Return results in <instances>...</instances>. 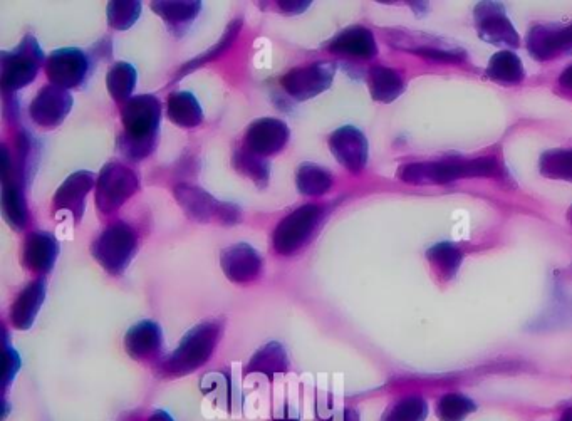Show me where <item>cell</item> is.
I'll return each instance as SVG.
<instances>
[{
	"mask_svg": "<svg viewBox=\"0 0 572 421\" xmlns=\"http://www.w3.org/2000/svg\"><path fill=\"white\" fill-rule=\"evenodd\" d=\"M499 173L495 158L460 160V162L408 163L398 172L400 180L413 185H442L458 178L489 177Z\"/></svg>",
	"mask_w": 572,
	"mask_h": 421,
	"instance_id": "obj_1",
	"label": "cell"
},
{
	"mask_svg": "<svg viewBox=\"0 0 572 421\" xmlns=\"http://www.w3.org/2000/svg\"><path fill=\"white\" fill-rule=\"evenodd\" d=\"M220 339V324L205 323L183 338L182 344L167 361V373L172 376H183L200 368L214 354L215 346Z\"/></svg>",
	"mask_w": 572,
	"mask_h": 421,
	"instance_id": "obj_2",
	"label": "cell"
},
{
	"mask_svg": "<svg viewBox=\"0 0 572 421\" xmlns=\"http://www.w3.org/2000/svg\"><path fill=\"white\" fill-rule=\"evenodd\" d=\"M475 22L482 39L495 46H519V34L515 31L504 7L492 2H484L475 7Z\"/></svg>",
	"mask_w": 572,
	"mask_h": 421,
	"instance_id": "obj_3",
	"label": "cell"
},
{
	"mask_svg": "<svg viewBox=\"0 0 572 421\" xmlns=\"http://www.w3.org/2000/svg\"><path fill=\"white\" fill-rule=\"evenodd\" d=\"M135 249V235L126 225H116L106 230L94 245L99 262L111 272H120L128 264Z\"/></svg>",
	"mask_w": 572,
	"mask_h": 421,
	"instance_id": "obj_4",
	"label": "cell"
},
{
	"mask_svg": "<svg viewBox=\"0 0 572 421\" xmlns=\"http://www.w3.org/2000/svg\"><path fill=\"white\" fill-rule=\"evenodd\" d=\"M527 47L532 56L539 61L572 54V24L571 26L544 24L532 27L527 37Z\"/></svg>",
	"mask_w": 572,
	"mask_h": 421,
	"instance_id": "obj_5",
	"label": "cell"
},
{
	"mask_svg": "<svg viewBox=\"0 0 572 421\" xmlns=\"http://www.w3.org/2000/svg\"><path fill=\"white\" fill-rule=\"evenodd\" d=\"M318 219L319 208L314 205L299 208L297 212L289 215L286 220H282L277 229L274 237L276 249L284 254L299 249L309 239V235L318 224Z\"/></svg>",
	"mask_w": 572,
	"mask_h": 421,
	"instance_id": "obj_6",
	"label": "cell"
},
{
	"mask_svg": "<svg viewBox=\"0 0 572 421\" xmlns=\"http://www.w3.org/2000/svg\"><path fill=\"white\" fill-rule=\"evenodd\" d=\"M160 108L156 99L150 96L133 99L125 111V125L128 136L131 140H136L140 145L141 141L148 140L155 133L158 126V115Z\"/></svg>",
	"mask_w": 572,
	"mask_h": 421,
	"instance_id": "obj_7",
	"label": "cell"
},
{
	"mask_svg": "<svg viewBox=\"0 0 572 421\" xmlns=\"http://www.w3.org/2000/svg\"><path fill=\"white\" fill-rule=\"evenodd\" d=\"M331 148L341 165L349 168L351 172H359L366 165L368 143L361 131L349 128V126L339 130L331 138Z\"/></svg>",
	"mask_w": 572,
	"mask_h": 421,
	"instance_id": "obj_8",
	"label": "cell"
},
{
	"mask_svg": "<svg viewBox=\"0 0 572 421\" xmlns=\"http://www.w3.org/2000/svg\"><path fill=\"white\" fill-rule=\"evenodd\" d=\"M331 78H333V66L316 64L292 71L284 79V86L294 98H311L328 88Z\"/></svg>",
	"mask_w": 572,
	"mask_h": 421,
	"instance_id": "obj_9",
	"label": "cell"
},
{
	"mask_svg": "<svg viewBox=\"0 0 572 421\" xmlns=\"http://www.w3.org/2000/svg\"><path fill=\"white\" fill-rule=\"evenodd\" d=\"M39 51L34 42H26L24 46L19 47L16 54H12L11 58H4V86L17 89L29 84L34 76H36L37 59H39Z\"/></svg>",
	"mask_w": 572,
	"mask_h": 421,
	"instance_id": "obj_10",
	"label": "cell"
},
{
	"mask_svg": "<svg viewBox=\"0 0 572 421\" xmlns=\"http://www.w3.org/2000/svg\"><path fill=\"white\" fill-rule=\"evenodd\" d=\"M136 185L135 175L123 167L106 168L99 180V205L118 207Z\"/></svg>",
	"mask_w": 572,
	"mask_h": 421,
	"instance_id": "obj_11",
	"label": "cell"
},
{
	"mask_svg": "<svg viewBox=\"0 0 572 421\" xmlns=\"http://www.w3.org/2000/svg\"><path fill=\"white\" fill-rule=\"evenodd\" d=\"M88 69L86 58L83 52L73 51V49H64V51L52 54L51 63H49V74L52 81L63 86H74L79 81H83L84 73Z\"/></svg>",
	"mask_w": 572,
	"mask_h": 421,
	"instance_id": "obj_12",
	"label": "cell"
},
{
	"mask_svg": "<svg viewBox=\"0 0 572 421\" xmlns=\"http://www.w3.org/2000/svg\"><path fill=\"white\" fill-rule=\"evenodd\" d=\"M71 106L69 94L59 91V89L47 88L37 96L32 104V118L39 125H58L68 113Z\"/></svg>",
	"mask_w": 572,
	"mask_h": 421,
	"instance_id": "obj_13",
	"label": "cell"
},
{
	"mask_svg": "<svg viewBox=\"0 0 572 421\" xmlns=\"http://www.w3.org/2000/svg\"><path fill=\"white\" fill-rule=\"evenodd\" d=\"M162 348V331L155 323L145 321L131 328L126 336V349L135 359H151L160 353Z\"/></svg>",
	"mask_w": 572,
	"mask_h": 421,
	"instance_id": "obj_14",
	"label": "cell"
},
{
	"mask_svg": "<svg viewBox=\"0 0 572 421\" xmlns=\"http://www.w3.org/2000/svg\"><path fill=\"white\" fill-rule=\"evenodd\" d=\"M331 49L344 56L363 59L373 58L378 51L375 37L364 27H351L348 31L341 32L333 42Z\"/></svg>",
	"mask_w": 572,
	"mask_h": 421,
	"instance_id": "obj_15",
	"label": "cell"
},
{
	"mask_svg": "<svg viewBox=\"0 0 572 421\" xmlns=\"http://www.w3.org/2000/svg\"><path fill=\"white\" fill-rule=\"evenodd\" d=\"M286 140L287 128L277 120L257 121L247 136L250 148L260 153H274L284 146Z\"/></svg>",
	"mask_w": 572,
	"mask_h": 421,
	"instance_id": "obj_16",
	"label": "cell"
},
{
	"mask_svg": "<svg viewBox=\"0 0 572 421\" xmlns=\"http://www.w3.org/2000/svg\"><path fill=\"white\" fill-rule=\"evenodd\" d=\"M224 267L230 279L237 282L249 281L259 272V255L247 245H239L225 254Z\"/></svg>",
	"mask_w": 572,
	"mask_h": 421,
	"instance_id": "obj_17",
	"label": "cell"
},
{
	"mask_svg": "<svg viewBox=\"0 0 572 421\" xmlns=\"http://www.w3.org/2000/svg\"><path fill=\"white\" fill-rule=\"evenodd\" d=\"M487 76L495 83L510 86V84L522 83L526 78V71H524V64L517 54L502 51L490 59Z\"/></svg>",
	"mask_w": 572,
	"mask_h": 421,
	"instance_id": "obj_18",
	"label": "cell"
},
{
	"mask_svg": "<svg viewBox=\"0 0 572 421\" xmlns=\"http://www.w3.org/2000/svg\"><path fill=\"white\" fill-rule=\"evenodd\" d=\"M44 301V282H34L22 292L12 306V324L17 329H29L37 316V309Z\"/></svg>",
	"mask_w": 572,
	"mask_h": 421,
	"instance_id": "obj_19",
	"label": "cell"
},
{
	"mask_svg": "<svg viewBox=\"0 0 572 421\" xmlns=\"http://www.w3.org/2000/svg\"><path fill=\"white\" fill-rule=\"evenodd\" d=\"M370 89L373 98L383 101V103H390L403 93L405 83H403L400 74L393 69L378 66L371 71Z\"/></svg>",
	"mask_w": 572,
	"mask_h": 421,
	"instance_id": "obj_20",
	"label": "cell"
},
{
	"mask_svg": "<svg viewBox=\"0 0 572 421\" xmlns=\"http://www.w3.org/2000/svg\"><path fill=\"white\" fill-rule=\"evenodd\" d=\"M428 260L438 277L443 281H450L457 274L458 267L462 264L463 255L455 245L443 242L435 245L427 252Z\"/></svg>",
	"mask_w": 572,
	"mask_h": 421,
	"instance_id": "obj_21",
	"label": "cell"
},
{
	"mask_svg": "<svg viewBox=\"0 0 572 421\" xmlns=\"http://www.w3.org/2000/svg\"><path fill=\"white\" fill-rule=\"evenodd\" d=\"M428 416V403L423 396H403L385 411L381 421H425Z\"/></svg>",
	"mask_w": 572,
	"mask_h": 421,
	"instance_id": "obj_22",
	"label": "cell"
},
{
	"mask_svg": "<svg viewBox=\"0 0 572 421\" xmlns=\"http://www.w3.org/2000/svg\"><path fill=\"white\" fill-rule=\"evenodd\" d=\"M26 260L34 269L47 271L56 260V242L46 234L32 235L26 242Z\"/></svg>",
	"mask_w": 572,
	"mask_h": 421,
	"instance_id": "obj_23",
	"label": "cell"
},
{
	"mask_svg": "<svg viewBox=\"0 0 572 421\" xmlns=\"http://www.w3.org/2000/svg\"><path fill=\"white\" fill-rule=\"evenodd\" d=\"M437 418L440 421H465L468 415L477 411L474 400L460 393H447L437 403Z\"/></svg>",
	"mask_w": 572,
	"mask_h": 421,
	"instance_id": "obj_24",
	"label": "cell"
},
{
	"mask_svg": "<svg viewBox=\"0 0 572 421\" xmlns=\"http://www.w3.org/2000/svg\"><path fill=\"white\" fill-rule=\"evenodd\" d=\"M287 358L284 349L279 344L272 343L264 349H260L250 361L249 371L264 373L267 376H274L277 373L287 370Z\"/></svg>",
	"mask_w": 572,
	"mask_h": 421,
	"instance_id": "obj_25",
	"label": "cell"
},
{
	"mask_svg": "<svg viewBox=\"0 0 572 421\" xmlns=\"http://www.w3.org/2000/svg\"><path fill=\"white\" fill-rule=\"evenodd\" d=\"M541 173L547 178L572 182V148L546 151L541 156Z\"/></svg>",
	"mask_w": 572,
	"mask_h": 421,
	"instance_id": "obj_26",
	"label": "cell"
},
{
	"mask_svg": "<svg viewBox=\"0 0 572 421\" xmlns=\"http://www.w3.org/2000/svg\"><path fill=\"white\" fill-rule=\"evenodd\" d=\"M170 116L178 125L193 126L198 125L202 113L192 94L178 93L173 94V98L170 99Z\"/></svg>",
	"mask_w": 572,
	"mask_h": 421,
	"instance_id": "obj_27",
	"label": "cell"
},
{
	"mask_svg": "<svg viewBox=\"0 0 572 421\" xmlns=\"http://www.w3.org/2000/svg\"><path fill=\"white\" fill-rule=\"evenodd\" d=\"M299 187L304 193H324L331 187L329 173L318 167H302L299 172Z\"/></svg>",
	"mask_w": 572,
	"mask_h": 421,
	"instance_id": "obj_28",
	"label": "cell"
},
{
	"mask_svg": "<svg viewBox=\"0 0 572 421\" xmlns=\"http://www.w3.org/2000/svg\"><path fill=\"white\" fill-rule=\"evenodd\" d=\"M135 81V71L128 64H116L110 73V78H108L111 93L115 94L116 98H125L126 94L130 93L131 88H133Z\"/></svg>",
	"mask_w": 572,
	"mask_h": 421,
	"instance_id": "obj_29",
	"label": "cell"
},
{
	"mask_svg": "<svg viewBox=\"0 0 572 421\" xmlns=\"http://www.w3.org/2000/svg\"><path fill=\"white\" fill-rule=\"evenodd\" d=\"M4 208H6L9 219L14 220V224L19 225L21 220H24V200L21 195L17 193V188H7L4 192Z\"/></svg>",
	"mask_w": 572,
	"mask_h": 421,
	"instance_id": "obj_30",
	"label": "cell"
},
{
	"mask_svg": "<svg viewBox=\"0 0 572 421\" xmlns=\"http://www.w3.org/2000/svg\"><path fill=\"white\" fill-rule=\"evenodd\" d=\"M155 9L160 11V14L167 17V19H173V21H183V19H188V17H193L195 11H197V4H163V6H155Z\"/></svg>",
	"mask_w": 572,
	"mask_h": 421,
	"instance_id": "obj_31",
	"label": "cell"
},
{
	"mask_svg": "<svg viewBox=\"0 0 572 421\" xmlns=\"http://www.w3.org/2000/svg\"><path fill=\"white\" fill-rule=\"evenodd\" d=\"M6 385L9 381L16 376L17 370H19V359H17V354L14 353V349H6Z\"/></svg>",
	"mask_w": 572,
	"mask_h": 421,
	"instance_id": "obj_32",
	"label": "cell"
},
{
	"mask_svg": "<svg viewBox=\"0 0 572 421\" xmlns=\"http://www.w3.org/2000/svg\"><path fill=\"white\" fill-rule=\"evenodd\" d=\"M559 84H561L562 88L572 89V66H569V68L561 74Z\"/></svg>",
	"mask_w": 572,
	"mask_h": 421,
	"instance_id": "obj_33",
	"label": "cell"
},
{
	"mask_svg": "<svg viewBox=\"0 0 572 421\" xmlns=\"http://www.w3.org/2000/svg\"><path fill=\"white\" fill-rule=\"evenodd\" d=\"M339 421H359L358 411L353 410V408L344 410L343 415H341V418H339Z\"/></svg>",
	"mask_w": 572,
	"mask_h": 421,
	"instance_id": "obj_34",
	"label": "cell"
},
{
	"mask_svg": "<svg viewBox=\"0 0 572 421\" xmlns=\"http://www.w3.org/2000/svg\"><path fill=\"white\" fill-rule=\"evenodd\" d=\"M148 421H173V418L165 411H155Z\"/></svg>",
	"mask_w": 572,
	"mask_h": 421,
	"instance_id": "obj_35",
	"label": "cell"
},
{
	"mask_svg": "<svg viewBox=\"0 0 572 421\" xmlns=\"http://www.w3.org/2000/svg\"><path fill=\"white\" fill-rule=\"evenodd\" d=\"M559 421H572V406H567L566 410L562 411Z\"/></svg>",
	"mask_w": 572,
	"mask_h": 421,
	"instance_id": "obj_36",
	"label": "cell"
},
{
	"mask_svg": "<svg viewBox=\"0 0 572 421\" xmlns=\"http://www.w3.org/2000/svg\"><path fill=\"white\" fill-rule=\"evenodd\" d=\"M274 421H299V418H297V416L289 415V413H284V415L274 418Z\"/></svg>",
	"mask_w": 572,
	"mask_h": 421,
	"instance_id": "obj_37",
	"label": "cell"
},
{
	"mask_svg": "<svg viewBox=\"0 0 572 421\" xmlns=\"http://www.w3.org/2000/svg\"><path fill=\"white\" fill-rule=\"evenodd\" d=\"M569 215H571V222H572V208H571V214H569Z\"/></svg>",
	"mask_w": 572,
	"mask_h": 421,
	"instance_id": "obj_38",
	"label": "cell"
}]
</instances>
